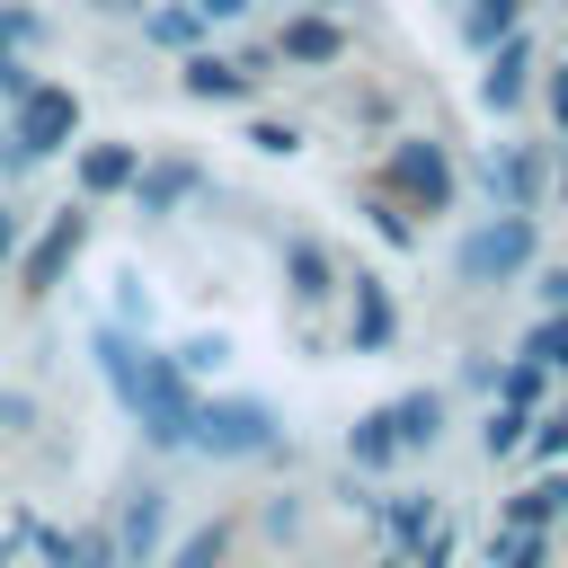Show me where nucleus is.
<instances>
[{
    "instance_id": "nucleus-1",
    "label": "nucleus",
    "mask_w": 568,
    "mask_h": 568,
    "mask_svg": "<svg viewBox=\"0 0 568 568\" xmlns=\"http://www.w3.org/2000/svg\"><path fill=\"white\" fill-rule=\"evenodd\" d=\"M98 364H106L115 399L142 417V435H151L160 453H186V417H195L186 364H178V355H151V346H133L124 328H98Z\"/></svg>"
},
{
    "instance_id": "nucleus-2",
    "label": "nucleus",
    "mask_w": 568,
    "mask_h": 568,
    "mask_svg": "<svg viewBox=\"0 0 568 568\" xmlns=\"http://www.w3.org/2000/svg\"><path fill=\"white\" fill-rule=\"evenodd\" d=\"M186 444L213 453V462H248V453H284V426H275L266 399H195Z\"/></svg>"
},
{
    "instance_id": "nucleus-3",
    "label": "nucleus",
    "mask_w": 568,
    "mask_h": 568,
    "mask_svg": "<svg viewBox=\"0 0 568 568\" xmlns=\"http://www.w3.org/2000/svg\"><path fill=\"white\" fill-rule=\"evenodd\" d=\"M71 133H80V98H71V89H27V98H9V169L53 160Z\"/></svg>"
},
{
    "instance_id": "nucleus-4",
    "label": "nucleus",
    "mask_w": 568,
    "mask_h": 568,
    "mask_svg": "<svg viewBox=\"0 0 568 568\" xmlns=\"http://www.w3.org/2000/svg\"><path fill=\"white\" fill-rule=\"evenodd\" d=\"M515 266H532V213H515V204L453 248V275H462V284H506Z\"/></svg>"
},
{
    "instance_id": "nucleus-5",
    "label": "nucleus",
    "mask_w": 568,
    "mask_h": 568,
    "mask_svg": "<svg viewBox=\"0 0 568 568\" xmlns=\"http://www.w3.org/2000/svg\"><path fill=\"white\" fill-rule=\"evenodd\" d=\"M382 195H399V204H417V213H444V204L462 195V178H453L444 142H390V160H382Z\"/></svg>"
},
{
    "instance_id": "nucleus-6",
    "label": "nucleus",
    "mask_w": 568,
    "mask_h": 568,
    "mask_svg": "<svg viewBox=\"0 0 568 568\" xmlns=\"http://www.w3.org/2000/svg\"><path fill=\"white\" fill-rule=\"evenodd\" d=\"M524 71H532V36H524V27H506V36L488 44V71H479V106H497V115H506V106L524 98Z\"/></svg>"
},
{
    "instance_id": "nucleus-7",
    "label": "nucleus",
    "mask_w": 568,
    "mask_h": 568,
    "mask_svg": "<svg viewBox=\"0 0 568 568\" xmlns=\"http://www.w3.org/2000/svg\"><path fill=\"white\" fill-rule=\"evenodd\" d=\"M80 240H89V213H53V222H44V240L27 248V293H53V284H62V266L80 257Z\"/></svg>"
},
{
    "instance_id": "nucleus-8",
    "label": "nucleus",
    "mask_w": 568,
    "mask_h": 568,
    "mask_svg": "<svg viewBox=\"0 0 568 568\" xmlns=\"http://www.w3.org/2000/svg\"><path fill=\"white\" fill-rule=\"evenodd\" d=\"M390 337H399V311H390V284L355 266V320H346V346H355V355H382Z\"/></svg>"
},
{
    "instance_id": "nucleus-9",
    "label": "nucleus",
    "mask_w": 568,
    "mask_h": 568,
    "mask_svg": "<svg viewBox=\"0 0 568 568\" xmlns=\"http://www.w3.org/2000/svg\"><path fill=\"white\" fill-rule=\"evenodd\" d=\"M124 186H133V204H142V213H178V204L204 186V169H195V160H142Z\"/></svg>"
},
{
    "instance_id": "nucleus-10",
    "label": "nucleus",
    "mask_w": 568,
    "mask_h": 568,
    "mask_svg": "<svg viewBox=\"0 0 568 568\" xmlns=\"http://www.w3.org/2000/svg\"><path fill=\"white\" fill-rule=\"evenodd\" d=\"M435 435H444V390H399L390 399V444L399 453H435Z\"/></svg>"
},
{
    "instance_id": "nucleus-11",
    "label": "nucleus",
    "mask_w": 568,
    "mask_h": 568,
    "mask_svg": "<svg viewBox=\"0 0 568 568\" xmlns=\"http://www.w3.org/2000/svg\"><path fill=\"white\" fill-rule=\"evenodd\" d=\"M275 53H284V62H337V53H346V27H337L328 9H311V18H284Z\"/></svg>"
},
{
    "instance_id": "nucleus-12",
    "label": "nucleus",
    "mask_w": 568,
    "mask_h": 568,
    "mask_svg": "<svg viewBox=\"0 0 568 568\" xmlns=\"http://www.w3.org/2000/svg\"><path fill=\"white\" fill-rule=\"evenodd\" d=\"M479 186H488V195H506L515 213H532V195H541V160H532V151H488Z\"/></svg>"
},
{
    "instance_id": "nucleus-13",
    "label": "nucleus",
    "mask_w": 568,
    "mask_h": 568,
    "mask_svg": "<svg viewBox=\"0 0 568 568\" xmlns=\"http://www.w3.org/2000/svg\"><path fill=\"white\" fill-rule=\"evenodd\" d=\"M133 169H142V142H89V151H80V186H89V195H124Z\"/></svg>"
},
{
    "instance_id": "nucleus-14",
    "label": "nucleus",
    "mask_w": 568,
    "mask_h": 568,
    "mask_svg": "<svg viewBox=\"0 0 568 568\" xmlns=\"http://www.w3.org/2000/svg\"><path fill=\"white\" fill-rule=\"evenodd\" d=\"M160 488H142L133 506H124V524H115V559H133V568H151V550H160Z\"/></svg>"
},
{
    "instance_id": "nucleus-15",
    "label": "nucleus",
    "mask_w": 568,
    "mask_h": 568,
    "mask_svg": "<svg viewBox=\"0 0 568 568\" xmlns=\"http://www.w3.org/2000/svg\"><path fill=\"white\" fill-rule=\"evenodd\" d=\"M284 275H293V302H302V311L337 293V275H328V248H320V240H284Z\"/></svg>"
},
{
    "instance_id": "nucleus-16",
    "label": "nucleus",
    "mask_w": 568,
    "mask_h": 568,
    "mask_svg": "<svg viewBox=\"0 0 568 568\" xmlns=\"http://www.w3.org/2000/svg\"><path fill=\"white\" fill-rule=\"evenodd\" d=\"M257 80L240 71V62H222V53H195L186 44V98H248Z\"/></svg>"
},
{
    "instance_id": "nucleus-17",
    "label": "nucleus",
    "mask_w": 568,
    "mask_h": 568,
    "mask_svg": "<svg viewBox=\"0 0 568 568\" xmlns=\"http://www.w3.org/2000/svg\"><path fill=\"white\" fill-rule=\"evenodd\" d=\"M559 515H568V479H559V470L532 479L524 497H506V524H515V532H541V524H559Z\"/></svg>"
},
{
    "instance_id": "nucleus-18",
    "label": "nucleus",
    "mask_w": 568,
    "mask_h": 568,
    "mask_svg": "<svg viewBox=\"0 0 568 568\" xmlns=\"http://www.w3.org/2000/svg\"><path fill=\"white\" fill-rule=\"evenodd\" d=\"M346 462H355V470H382V462H399V444H390V408H364V417L346 426Z\"/></svg>"
},
{
    "instance_id": "nucleus-19",
    "label": "nucleus",
    "mask_w": 568,
    "mask_h": 568,
    "mask_svg": "<svg viewBox=\"0 0 568 568\" xmlns=\"http://www.w3.org/2000/svg\"><path fill=\"white\" fill-rule=\"evenodd\" d=\"M524 426H532V408H515V399H497V408H488V426H479V453H488V462H506V453H524Z\"/></svg>"
},
{
    "instance_id": "nucleus-20",
    "label": "nucleus",
    "mask_w": 568,
    "mask_h": 568,
    "mask_svg": "<svg viewBox=\"0 0 568 568\" xmlns=\"http://www.w3.org/2000/svg\"><path fill=\"white\" fill-rule=\"evenodd\" d=\"M488 568H550V541H541V532L497 524V532H488Z\"/></svg>"
},
{
    "instance_id": "nucleus-21",
    "label": "nucleus",
    "mask_w": 568,
    "mask_h": 568,
    "mask_svg": "<svg viewBox=\"0 0 568 568\" xmlns=\"http://www.w3.org/2000/svg\"><path fill=\"white\" fill-rule=\"evenodd\" d=\"M364 222H373V240H382V248H417V222H408V204H399V195H373V204H364Z\"/></svg>"
},
{
    "instance_id": "nucleus-22",
    "label": "nucleus",
    "mask_w": 568,
    "mask_h": 568,
    "mask_svg": "<svg viewBox=\"0 0 568 568\" xmlns=\"http://www.w3.org/2000/svg\"><path fill=\"white\" fill-rule=\"evenodd\" d=\"M515 18H524V9H515V0H470V18H462V36H470V44H479V53H488V44H497V36H506V27H515Z\"/></svg>"
},
{
    "instance_id": "nucleus-23",
    "label": "nucleus",
    "mask_w": 568,
    "mask_h": 568,
    "mask_svg": "<svg viewBox=\"0 0 568 568\" xmlns=\"http://www.w3.org/2000/svg\"><path fill=\"white\" fill-rule=\"evenodd\" d=\"M382 524H390V541H399V550H417V541H426V524H435V506H426V497H399V506H382Z\"/></svg>"
},
{
    "instance_id": "nucleus-24",
    "label": "nucleus",
    "mask_w": 568,
    "mask_h": 568,
    "mask_svg": "<svg viewBox=\"0 0 568 568\" xmlns=\"http://www.w3.org/2000/svg\"><path fill=\"white\" fill-rule=\"evenodd\" d=\"M524 355H532V364H568V302H550V320L524 337Z\"/></svg>"
},
{
    "instance_id": "nucleus-25",
    "label": "nucleus",
    "mask_w": 568,
    "mask_h": 568,
    "mask_svg": "<svg viewBox=\"0 0 568 568\" xmlns=\"http://www.w3.org/2000/svg\"><path fill=\"white\" fill-rule=\"evenodd\" d=\"M488 382H497V399H515V408H532V399H541V364H532V355H515V364H506V373H488Z\"/></svg>"
},
{
    "instance_id": "nucleus-26",
    "label": "nucleus",
    "mask_w": 568,
    "mask_h": 568,
    "mask_svg": "<svg viewBox=\"0 0 568 568\" xmlns=\"http://www.w3.org/2000/svg\"><path fill=\"white\" fill-rule=\"evenodd\" d=\"M524 453L532 462H568V408H550L541 426H524Z\"/></svg>"
},
{
    "instance_id": "nucleus-27",
    "label": "nucleus",
    "mask_w": 568,
    "mask_h": 568,
    "mask_svg": "<svg viewBox=\"0 0 568 568\" xmlns=\"http://www.w3.org/2000/svg\"><path fill=\"white\" fill-rule=\"evenodd\" d=\"M222 541H231V532H222V524H204V532H186V541H178V559H169V568H222Z\"/></svg>"
},
{
    "instance_id": "nucleus-28",
    "label": "nucleus",
    "mask_w": 568,
    "mask_h": 568,
    "mask_svg": "<svg viewBox=\"0 0 568 568\" xmlns=\"http://www.w3.org/2000/svg\"><path fill=\"white\" fill-rule=\"evenodd\" d=\"M142 27H151V44H195V27H204V18H195V9H151Z\"/></svg>"
},
{
    "instance_id": "nucleus-29",
    "label": "nucleus",
    "mask_w": 568,
    "mask_h": 568,
    "mask_svg": "<svg viewBox=\"0 0 568 568\" xmlns=\"http://www.w3.org/2000/svg\"><path fill=\"white\" fill-rule=\"evenodd\" d=\"M453 550H462V532H453V524L435 515V524H426V541H417L408 559H417V568H453Z\"/></svg>"
},
{
    "instance_id": "nucleus-30",
    "label": "nucleus",
    "mask_w": 568,
    "mask_h": 568,
    "mask_svg": "<svg viewBox=\"0 0 568 568\" xmlns=\"http://www.w3.org/2000/svg\"><path fill=\"white\" fill-rule=\"evenodd\" d=\"M62 568H115V532H80V541L62 550Z\"/></svg>"
},
{
    "instance_id": "nucleus-31",
    "label": "nucleus",
    "mask_w": 568,
    "mask_h": 568,
    "mask_svg": "<svg viewBox=\"0 0 568 568\" xmlns=\"http://www.w3.org/2000/svg\"><path fill=\"white\" fill-rule=\"evenodd\" d=\"M248 142H257V151H275V160H293V151H302V133H293V124H266V115L248 124Z\"/></svg>"
},
{
    "instance_id": "nucleus-32",
    "label": "nucleus",
    "mask_w": 568,
    "mask_h": 568,
    "mask_svg": "<svg viewBox=\"0 0 568 568\" xmlns=\"http://www.w3.org/2000/svg\"><path fill=\"white\" fill-rule=\"evenodd\" d=\"M222 355H231V346H222V337H186V346H178V364H186V373H213V364H222Z\"/></svg>"
},
{
    "instance_id": "nucleus-33",
    "label": "nucleus",
    "mask_w": 568,
    "mask_h": 568,
    "mask_svg": "<svg viewBox=\"0 0 568 568\" xmlns=\"http://www.w3.org/2000/svg\"><path fill=\"white\" fill-rule=\"evenodd\" d=\"M204 27H231V18H248V0H186Z\"/></svg>"
},
{
    "instance_id": "nucleus-34",
    "label": "nucleus",
    "mask_w": 568,
    "mask_h": 568,
    "mask_svg": "<svg viewBox=\"0 0 568 568\" xmlns=\"http://www.w3.org/2000/svg\"><path fill=\"white\" fill-rule=\"evenodd\" d=\"M0 44H36V18L27 9H0Z\"/></svg>"
},
{
    "instance_id": "nucleus-35",
    "label": "nucleus",
    "mask_w": 568,
    "mask_h": 568,
    "mask_svg": "<svg viewBox=\"0 0 568 568\" xmlns=\"http://www.w3.org/2000/svg\"><path fill=\"white\" fill-rule=\"evenodd\" d=\"M27 417H36V399H18V390H9V399H0V426H27Z\"/></svg>"
},
{
    "instance_id": "nucleus-36",
    "label": "nucleus",
    "mask_w": 568,
    "mask_h": 568,
    "mask_svg": "<svg viewBox=\"0 0 568 568\" xmlns=\"http://www.w3.org/2000/svg\"><path fill=\"white\" fill-rule=\"evenodd\" d=\"M9 257H18V213L0 204V266H9Z\"/></svg>"
},
{
    "instance_id": "nucleus-37",
    "label": "nucleus",
    "mask_w": 568,
    "mask_h": 568,
    "mask_svg": "<svg viewBox=\"0 0 568 568\" xmlns=\"http://www.w3.org/2000/svg\"><path fill=\"white\" fill-rule=\"evenodd\" d=\"M550 106H559V124H568V71H550Z\"/></svg>"
},
{
    "instance_id": "nucleus-38",
    "label": "nucleus",
    "mask_w": 568,
    "mask_h": 568,
    "mask_svg": "<svg viewBox=\"0 0 568 568\" xmlns=\"http://www.w3.org/2000/svg\"><path fill=\"white\" fill-rule=\"evenodd\" d=\"M89 9H106V18H133V9H142V0H89Z\"/></svg>"
},
{
    "instance_id": "nucleus-39",
    "label": "nucleus",
    "mask_w": 568,
    "mask_h": 568,
    "mask_svg": "<svg viewBox=\"0 0 568 568\" xmlns=\"http://www.w3.org/2000/svg\"><path fill=\"white\" fill-rule=\"evenodd\" d=\"M311 9H346V0H311Z\"/></svg>"
},
{
    "instance_id": "nucleus-40",
    "label": "nucleus",
    "mask_w": 568,
    "mask_h": 568,
    "mask_svg": "<svg viewBox=\"0 0 568 568\" xmlns=\"http://www.w3.org/2000/svg\"><path fill=\"white\" fill-rule=\"evenodd\" d=\"M559 195H568V160H559Z\"/></svg>"
},
{
    "instance_id": "nucleus-41",
    "label": "nucleus",
    "mask_w": 568,
    "mask_h": 568,
    "mask_svg": "<svg viewBox=\"0 0 568 568\" xmlns=\"http://www.w3.org/2000/svg\"><path fill=\"white\" fill-rule=\"evenodd\" d=\"M559 373H568V364H559Z\"/></svg>"
}]
</instances>
